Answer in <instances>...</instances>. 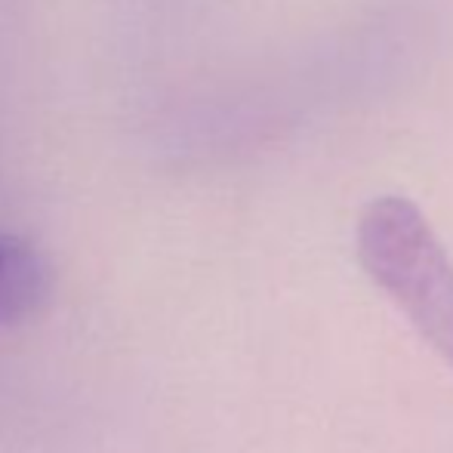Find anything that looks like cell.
<instances>
[{
	"mask_svg": "<svg viewBox=\"0 0 453 453\" xmlns=\"http://www.w3.org/2000/svg\"><path fill=\"white\" fill-rule=\"evenodd\" d=\"M355 247L370 280L453 364V263L423 210L398 195L376 197L361 210Z\"/></svg>",
	"mask_w": 453,
	"mask_h": 453,
	"instance_id": "6da1fadb",
	"label": "cell"
},
{
	"mask_svg": "<svg viewBox=\"0 0 453 453\" xmlns=\"http://www.w3.org/2000/svg\"><path fill=\"white\" fill-rule=\"evenodd\" d=\"M53 265L43 247L19 222L0 191V327H19L47 305Z\"/></svg>",
	"mask_w": 453,
	"mask_h": 453,
	"instance_id": "7a4b0ae2",
	"label": "cell"
}]
</instances>
